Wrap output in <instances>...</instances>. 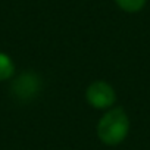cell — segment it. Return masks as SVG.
Listing matches in <instances>:
<instances>
[{"label": "cell", "instance_id": "obj_1", "mask_svg": "<svg viewBox=\"0 0 150 150\" xmlns=\"http://www.w3.org/2000/svg\"><path fill=\"white\" fill-rule=\"evenodd\" d=\"M128 118L122 109L108 112L99 122V137L106 144H118L128 134Z\"/></svg>", "mask_w": 150, "mask_h": 150}, {"label": "cell", "instance_id": "obj_2", "mask_svg": "<svg viewBox=\"0 0 150 150\" xmlns=\"http://www.w3.org/2000/svg\"><path fill=\"white\" fill-rule=\"evenodd\" d=\"M40 90V80L35 74L25 72L18 77L12 84V91L16 99L19 100H30L33 99Z\"/></svg>", "mask_w": 150, "mask_h": 150}, {"label": "cell", "instance_id": "obj_3", "mask_svg": "<svg viewBox=\"0 0 150 150\" xmlns=\"http://www.w3.org/2000/svg\"><path fill=\"white\" fill-rule=\"evenodd\" d=\"M87 100L90 102L91 106L94 108H108L115 102V91L112 90V87L106 83L97 81L93 83L88 90H87Z\"/></svg>", "mask_w": 150, "mask_h": 150}, {"label": "cell", "instance_id": "obj_4", "mask_svg": "<svg viewBox=\"0 0 150 150\" xmlns=\"http://www.w3.org/2000/svg\"><path fill=\"white\" fill-rule=\"evenodd\" d=\"M13 74V63L11 57L5 53H0V81L8 80Z\"/></svg>", "mask_w": 150, "mask_h": 150}, {"label": "cell", "instance_id": "obj_5", "mask_svg": "<svg viewBox=\"0 0 150 150\" xmlns=\"http://www.w3.org/2000/svg\"><path fill=\"white\" fill-rule=\"evenodd\" d=\"M115 2L118 3V6L127 12H137L140 11L144 3H146V0H115Z\"/></svg>", "mask_w": 150, "mask_h": 150}]
</instances>
